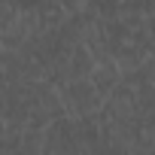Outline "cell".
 <instances>
[{
	"label": "cell",
	"mask_w": 155,
	"mask_h": 155,
	"mask_svg": "<svg viewBox=\"0 0 155 155\" xmlns=\"http://www.w3.org/2000/svg\"><path fill=\"white\" fill-rule=\"evenodd\" d=\"M94 70V58L85 49V43H76L67 55V79H88Z\"/></svg>",
	"instance_id": "7a4b0ae2"
},
{
	"label": "cell",
	"mask_w": 155,
	"mask_h": 155,
	"mask_svg": "<svg viewBox=\"0 0 155 155\" xmlns=\"http://www.w3.org/2000/svg\"><path fill=\"white\" fill-rule=\"evenodd\" d=\"M88 79H91V85L97 88V94L107 97V94L116 88V82L122 79V70H119L116 61H104V64H94V70H91Z\"/></svg>",
	"instance_id": "3957f363"
},
{
	"label": "cell",
	"mask_w": 155,
	"mask_h": 155,
	"mask_svg": "<svg viewBox=\"0 0 155 155\" xmlns=\"http://www.w3.org/2000/svg\"><path fill=\"white\" fill-rule=\"evenodd\" d=\"M0 49H3V46H0Z\"/></svg>",
	"instance_id": "277c9868"
},
{
	"label": "cell",
	"mask_w": 155,
	"mask_h": 155,
	"mask_svg": "<svg viewBox=\"0 0 155 155\" xmlns=\"http://www.w3.org/2000/svg\"><path fill=\"white\" fill-rule=\"evenodd\" d=\"M58 97H61L67 116H94L104 104V97L97 94L91 79H67L58 88Z\"/></svg>",
	"instance_id": "6da1fadb"
}]
</instances>
